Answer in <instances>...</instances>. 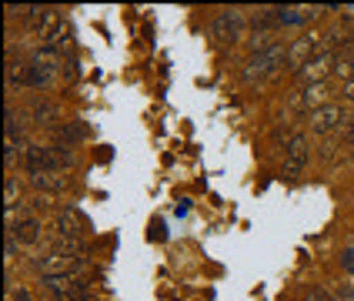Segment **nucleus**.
Instances as JSON below:
<instances>
[{
    "label": "nucleus",
    "instance_id": "13",
    "mask_svg": "<svg viewBox=\"0 0 354 301\" xmlns=\"http://www.w3.org/2000/svg\"><path fill=\"white\" fill-rule=\"evenodd\" d=\"M44 47H47V51H54L57 57H67V54L74 51V30H71V24H64V20H60L57 27L47 34V44H44Z\"/></svg>",
    "mask_w": 354,
    "mask_h": 301
},
{
    "label": "nucleus",
    "instance_id": "11",
    "mask_svg": "<svg viewBox=\"0 0 354 301\" xmlns=\"http://www.w3.org/2000/svg\"><path fill=\"white\" fill-rule=\"evenodd\" d=\"M311 134H331L335 127L344 124V111H341V104H324V107H317L311 111Z\"/></svg>",
    "mask_w": 354,
    "mask_h": 301
},
{
    "label": "nucleus",
    "instance_id": "5",
    "mask_svg": "<svg viewBox=\"0 0 354 301\" xmlns=\"http://www.w3.org/2000/svg\"><path fill=\"white\" fill-rule=\"evenodd\" d=\"M27 64H30V87H34V91H44V87H50V84L57 80L60 57L54 54V51L40 47V51L30 60H27Z\"/></svg>",
    "mask_w": 354,
    "mask_h": 301
},
{
    "label": "nucleus",
    "instance_id": "3",
    "mask_svg": "<svg viewBox=\"0 0 354 301\" xmlns=\"http://www.w3.org/2000/svg\"><path fill=\"white\" fill-rule=\"evenodd\" d=\"M284 60H288L284 44H274V47H268V51H261V54H251L248 64H244V80H248V84H261V80L274 77L277 67H284Z\"/></svg>",
    "mask_w": 354,
    "mask_h": 301
},
{
    "label": "nucleus",
    "instance_id": "14",
    "mask_svg": "<svg viewBox=\"0 0 354 301\" xmlns=\"http://www.w3.org/2000/svg\"><path fill=\"white\" fill-rule=\"evenodd\" d=\"M324 100H328V84H308L295 100H291V107L295 111H317V107H324Z\"/></svg>",
    "mask_w": 354,
    "mask_h": 301
},
{
    "label": "nucleus",
    "instance_id": "15",
    "mask_svg": "<svg viewBox=\"0 0 354 301\" xmlns=\"http://www.w3.org/2000/svg\"><path fill=\"white\" fill-rule=\"evenodd\" d=\"M24 17L30 20V27H34L37 34H44V40H47V34L60 24V17H57V10H54V7H30Z\"/></svg>",
    "mask_w": 354,
    "mask_h": 301
},
{
    "label": "nucleus",
    "instance_id": "21",
    "mask_svg": "<svg viewBox=\"0 0 354 301\" xmlns=\"http://www.w3.org/2000/svg\"><path fill=\"white\" fill-rule=\"evenodd\" d=\"M17 181L14 178H7V208H14V204H17Z\"/></svg>",
    "mask_w": 354,
    "mask_h": 301
},
{
    "label": "nucleus",
    "instance_id": "25",
    "mask_svg": "<svg viewBox=\"0 0 354 301\" xmlns=\"http://www.w3.org/2000/svg\"><path fill=\"white\" fill-rule=\"evenodd\" d=\"M341 98H344V100H354V77L348 80V84H344V91H341Z\"/></svg>",
    "mask_w": 354,
    "mask_h": 301
},
{
    "label": "nucleus",
    "instance_id": "7",
    "mask_svg": "<svg viewBox=\"0 0 354 301\" xmlns=\"http://www.w3.org/2000/svg\"><path fill=\"white\" fill-rule=\"evenodd\" d=\"M207 30H211L214 44H234V40H241V30H244V14L241 10H221Z\"/></svg>",
    "mask_w": 354,
    "mask_h": 301
},
{
    "label": "nucleus",
    "instance_id": "9",
    "mask_svg": "<svg viewBox=\"0 0 354 301\" xmlns=\"http://www.w3.org/2000/svg\"><path fill=\"white\" fill-rule=\"evenodd\" d=\"M335 64H337L335 51H321L311 64H304V67L297 71V77L304 80V87H308V84H324V77L335 71Z\"/></svg>",
    "mask_w": 354,
    "mask_h": 301
},
{
    "label": "nucleus",
    "instance_id": "17",
    "mask_svg": "<svg viewBox=\"0 0 354 301\" xmlns=\"http://www.w3.org/2000/svg\"><path fill=\"white\" fill-rule=\"evenodd\" d=\"M7 235H14V238L24 241V244H34V241L40 238V218L37 215H24V218H17L7 228Z\"/></svg>",
    "mask_w": 354,
    "mask_h": 301
},
{
    "label": "nucleus",
    "instance_id": "22",
    "mask_svg": "<svg viewBox=\"0 0 354 301\" xmlns=\"http://www.w3.org/2000/svg\"><path fill=\"white\" fill-rule=\"evenodd\" d=\"M7 301H34V298H30V291H27V288H17V291H10V295H7Z\"/></svg>",
    "mask_w": 354,
    "mask_h": 301
},
{
    "label": "nucleus",
    "instance_id": "23",
    "mask_svg": "<svg viewBox=\"0 0 354 301\" xmlns=\"http://www.w3.org/2000/svg\"><path fill=\"white\" fill-rule=\"evenodd\" d=\"M304 301H331V295H328L324 288H311V295H308Z\"/></svg>",
    "mask_w": 354,
    "mask_h": 301
},
{
    "label": "nucleus",
    "instance_id": "4",
    "mask_svg": "<svg viewBox=\"0 0 354 301\" xmlns=\"http://www.w3.org/2000/svg\"><path fill=\"white\" fill-rule=\"evenodd\" d=\"M40 278H80L87 271V258H74V255H60L50 251L40 258Z\"/></svg>",
    "mask_w": 354,
    "mask_h": 301
},
{
    "label": "nucleus",
    "instance_id": "2",
    "mask_svg": "<svg viewBox=\"0 0 354 301\" xmlns=\"http://www.w3.org/2000/svg\"><path fill=\"white\" fill-rule=\"evenodd\" d=\"M24 167L30 171V178L37 174H50V171H71L74 167V154L67 147H57V144H27L24 151Z\"/></svg>",
    "mask_w": 354,
    "mask_h": 301
},
{
    "label": "nucleus",
    "instance_id": "1",
    "mask_svg": "<svg viewBox=\"0 0 354 301\" xmlns=\"http://www.w3.org/2000/svg\"><path fill=\"white\" fill-rule=\"evenodd\" d=\"M87 218L80 211H60L54 221V244H57L60 255H74V258H87Z\"/></svg>",
    "mask_w": 354,
    "mask_h": 301
},
{
    "label": "nucleus",
    "instance_id": "16",
    "mask_svg": "<svg viewBox=\"0 0 354 301\" xmlns=\"http://www.w3.org/2000/svg\"><path fill=\"white\" fill-rule=\"evenodd\" d=\"M317 14H321L317 7H274L277 24H284V27H301V24L315 20Z\"/></svg>",
    "mask_w": 354,
    "mask_h": 301
},
{
    "label": "nucleus",
    "instance_id": "6",
    "mask_svg": "<svg viewBox=\"0 0 354 301\" xmlns=\"http://www.w3.org/2000/svg\"><path fill=\"white\" fill-rule=\"evenodd\" d=\"M50 301H87V281L84 278H40Z\"/></svg>",
    "mask_w": 354,
    "mask_h": 301
},
{
    "label": "nucleus",
    "instance_id": "8",
    "mask_svg": "<svg viewBox=\"0 0 354 301\" xmlns=\"http://www.w3.org/2000/svg\"><path fill=\"white\" fill-rule=\"evenodd\" d=\"M308 161H311L308 138H304V134H291V138L284 140V164H281V171H284L288 178H295V174H301V171L308 167Z\"/></svg>",
    "mask_w": 354,
    "mask_h": 301
},
{
    "label": "nucleus",
    "instance_id": "12",
    "mask_svg": "<svg viewBox=\"0 0 354 301\" xmlns=\"http://www.w3.org/2000/svg\"><path fill=\"white\" fill-rule=\"evenodd\" d=\"M27 114H30V120H34V124H40V127H57L60 107L50 98L34 94V98H30V104H27Z\"/></svg>",
    "mask_w": 354,
    "mask_h": 301
},
{
    "label": "nucleus",
    "instance_id": "24",
    "mask_svg": "<svg viewBox=\"0 0 354 301\" xmlns=\"http://www.w3.org/2000/svg\"><path fill=\"white\" fill-rule=\"evenodd\" d=\"M341 268L354 275V251H344V255H341Z\"/></svg>",
    "mask_w": 354,
    "mask_h": 301
},
{
    "label": "nucleus",
    "instance_id": "19",
    "mask_svg": "<svg viewBox=\"0 0 354 301\" xmlns=\"http://www.w3.org/2000/svg\"><path fill=\"white\" fill-rule=\"evenodd\" d=\"M34 181V188L44 191V194H64L67 191V174H60V171H50V174H37Z\"/></svg>",
    "mask_w": 354,
    "mask_h": 301
},
{
    "label": "nucleus",
    "instance_id": "10",
    "mask_svg": "<svg viewBox=\"0 0 354 301\" xmlns=\"http://www.w3.org/2000/svg\"><path fill=\"white\" fill-rule=\"evenodd\" d=\"M317 54H321V34H301V37L288 47V60L295 64L297 71H301L304 64H311Z\"/></svg>",
    "mask_w": 354,
    "mask_h": 301
},
{
    "label": "nucleus",
    "instance_id": "20",
    "mask_svg": "<svg viewBox=\"0 0 354 301\" xmlns=\"http://www.w3.org/2000/svg\"><path fill=\"white\" fill-rule=\"evenodd\" d=\"M331 301H354V284H351V281H337Z\"/></svg>",
    "mask_w": 354,
    "mask_h": 301
},
{
    "label": "nucleus",
    "instance_id": "26",
    "mask_svg": "<svg viewBox=\"0 0 354 301\" xmlns=\"http://www.w3.org/2000/svg\"><path fill=\"white\" fill-rule=\"evenodd\" d=\"M344 140H348V144H354V120H348V131H344Z\"/></svg>",
    "mask_w": 354,
    "mask_h": 301
},
{
    "label": "nucleus",
    "instance_id": "18",
    "mask_svg": "<svg viewBox=\"0 0 354 301\" xmlns=\"http://www.w3.org/2000/svg\"><path fill=\"white\" fill-rule=\"evenodd\" d=\"M54 140H57V147H77L80 140H84V124H80V120L57 124V127H54Z\"/></svg>",
    "mask_w": 354,
    "mask_h": 301
}]
</instances>
